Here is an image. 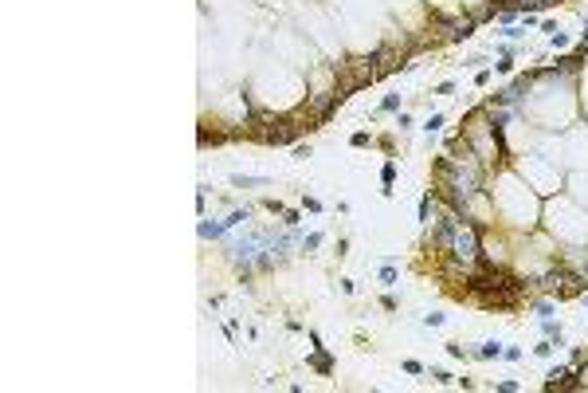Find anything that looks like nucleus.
<instances>
[{
    "instance_id": "1",
    "label": "nucleus",
    "mask_w": 588,
    "mask_h": 393,
    "mask_svg": "<svg viewBox=\"0 0 588 393\" xmlns=\"http://www.w3.org/2000/svg\"><path fill=\"white\" fill-rule=\"evenodd\" d=\"M381 181H384V193H392V181H396V166H392V161L381 169Z\"/></svg>"
},
{
    "instance_id": "2",
    "label": "nucleus",
    "mask_w": 588,
    "mask_h": 393,
    "mask_svg": "<svg viewBox=\"0 0 588 393\" xmlns=\"http://www.w3.org/2000/svg\"><path fill=\"white\" fill-rule=\"evenodd\" d=\"M479 354H483V358H498V354H506V350H502V342H486V346H479Z\"/></svg>"
},
{
    "instance_id": "3",
    "label": "nucleus",
    "mask_w": 588,
    "mask_h": 393,
    "mask_svg": "<svg viewBox=\"0 0 588 393\" xmlns=\"http://www.w3.org/2000/svg\"><path fill=\"white\" fill-rule=\"evenodd\" d=\"M228 224H200V236H224Z\"/></svg>"
},
{
    "instance_id": "4",
    "label": "nucleus",
    "mask_w": 588,
    "mask_h": 393,
    "mask_svg": "<svg viewBox=\"0 0 588 393\" xmlns=\"http://www.w3.org/2000/svg\"><path fill=\"white\" fill-rule=\"evenodd\" d=\"M318 244H322V232H314V236H306V240H302V252H314Z\"/></svg>"
},
{
    "instance_id": "5",
    "label": "nucleus",
    "mask_w": 588,
    "mask_h": 393,
    "mask_svg": "<svg viewBox=\"0 0 588 393\" xmlns=\"http://www.w3.org/2000/svg\"><path fill=\"white\" fill-rule=\"evenodd\" d=\"M267 181V177H232V185H239V189H243V185H263Z\"/></svg>"
},
{
    "instance_id": "6",
    "label": "nucleus",
    "mask_w": 588,
    "mask_h": 393,
    "mask_svg": "<svg viewBox=\"0 0 588 393\" xmlns=\"http://www.w3.org/2000/svg\"><path fill=\"white\" fill-rule=\"evenodd\" d=\"M314 366H318V370H322V374H329V370H334V362H329V358H325V354H318V358H314Z\"/></svg>"
},
{
    "instance_id": "7",
    "label": "nucleus",
    "mask_w": 588,
    "mask_h": 393,
    "mask_svg": "<svg viewBox=\"0 0 588 393\" xmlns=\"http://www.w3.org/2000/svg\"><path fill=\"white\" fill-rule=\"evenodd\" d=\"M439 126H443V114H431V118H427V134H435Z\"/></svg>"
}]
</instances>
